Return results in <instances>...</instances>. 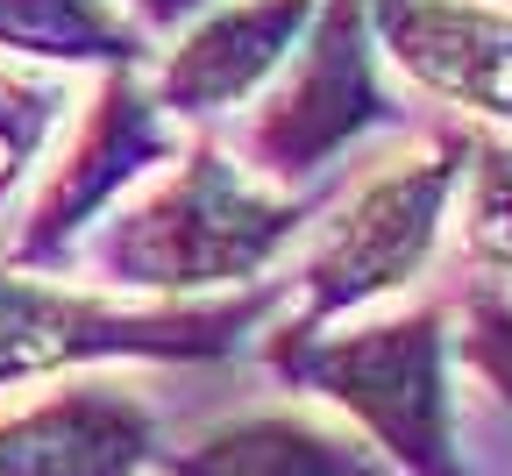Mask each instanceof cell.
<instances>
[{"mask_svg": "<svg viewBox=\"0 0 512 476\" xmlns=\"http://www.w3.org/2000/svg\"><path fill=\"white\" fill-rule=\"evenodd\" d=\"M456 349H463V363L484 377V391H498V398L512 405V299L477 292V299L463 306V334H456Z\"/></svg>", "mask_w": 512, "mask_h": 476, "instance_id": "5bb4252c", "label": "cell"}, {"mask_svg": "<svg viewBox=\"0 0 512 476\" xmlns=\"http://www.w3.org/2000/svg\"><path fill=\"white\" fill-rule=\"evenodd\" d=\"M0 50L57 57V64H128L136 57V22L121 0H0Z\"/></svg>", "mask_w": 512, "mask_h": 476, "instance_id": "8fae6325", "label": "cell"}, {"mask_svg": "<svg viewBox=\"0 0 512 476\" xmlns=\"http://www.w3.org/2000/svg\"><path fill=\"white\" fill-rule=\"evenodd\" d=\"M392 64L477 121H512V8L491 0H370Z\"/></svg>", "mask_w": 512, "mask_h": 476, "instance_id": "52a82bcc", "label": "cell"}, {"mask_svg": "<svg viewBox=\"0 0 512 476\" xmlns=\"http://www.w3.org/2000/svg\"><path fill=\"white\" fill-rule=\"evenodd\" d=\"M264 313L249 306H114L93 292H64L0 270V391L79 363H128V356H214Z\"/></svg>", "mask_w": 512, "mask_h": 476, "instance_id": "5b68a950", "label": "cell"}, {"mask_svg": "<svg viewBox=\"0 0 512 476\" xmlns=\"http://www.w3.org/2000/svg\"><path fill=\"white\" fill-rule=\"evenodd\" d=\"M157 413L121 384H72L0 413V476H143Z\"/></svg>", "mask_w": 512, "mask_h": 476, "instance_id": "9c48e42d", "label": "cell"}, {"mask_svg": "<svg viewBox=\"0 0 512 476\" xmlns=\"http://www.w3.org/2000/svg\"><path fill=\"white\" fill-rule=\"evenodd\" d=\"M164 476H384V462L335 420L271 405V413L214 420L171 455H157Z\"/></svg>", "mask_w": 512, "mask_h": 476, "instance_id": "30bf717a", "label": "cell"}, {"mask_svg": "<svg viewBox=\"0 0 512 476\" xmlns=\"http://www.w3.org/2000/svg\"><path fill=\"white\" fill-rule=\"evenodd\" d=\"M456 178H463V150L456 143H427L413 157L377 164L335 207L328 235L313 242V256L299 270V292H306L299 327H328L342 313L377 306L384 292H406L427 270L434 242H441Z\"/></svg>", "mask_w": 512, "mask_h": 476, "instance_id": "3957f363", "label": "cell"}, {"mask_svg": "<svg viewBox=\"0 0 512 476\" xmlns=\"http://www.w3.org/2000/svg\"><path fill=\"white\" fill-rule=\"evenodd\" d=\"M221 8V0H128V22H143V29H178L192 15H207Z\"/></svg>", "mask_w": 512, "mask_h": 476, "instance_id": "9a60e30c", "label": "cell"}, {"mask_svg": "<svg viewBox=\"0 0 512 476\" xmlns=\"http://www.w3.org/2000/svg\"><path fill=\"white\" fill-rule=\"evenodd\" d=\"M292 235L299 199L200 143L171 178L93 228V263L128 292H207L256 278Z\"/></svg>", "mask_w": 512, "mask_h": 476, "instance_id": "7a4b0ae2", "label": "cell"}, {"mask_svg": "<svg viewBox=\"0 0 512 476\" xmlns=\"http://www.w3.org/2000/svg\"><path fill=\"white\" fill-rule=\"evenodd\" d=\"M392 121H399V107L377 86L363 0H320L299 50L285 57L271 100L249 121V171L285 192L292 178H313L349 143H363L370 128H392Z\"/></svg>", "mask_w": 512, "mask_h": 476, "instance_id": "277c9868", "label": "cell"}, {"mask_svg": "<svg viewBox=\"0 0 512 476\" xmlns=\"http://www.w3.org/2000/svg\"><path fill=\"white\" fill-rule=\"evenodd\" d=\"M463 242L484 270L512 278V143L463 150Z\"/></svg>", "mask_w": 512, "mask_h": 476, "instance_id": "4fadbf2b", "label": "cell"}, {"mask_svg": "<svg viewBox=\"0 0 512 476\" xmlns=\"http://www.w3.org/2000/svg\"><path fill=\"white\" fill-rule=\"evenodd\" d=\"M313 8L320 0H221V8H207L157 64V86H150L157 114L207 121L242 107L256 86H271L285 72Z\"/></svg>", "mask_w": 512, "mask_h": 476, "instance_id": "ba28073f", "label": "cell"}, {"mask_svg": "<svg viewBox=\"0 0 512 476\" xmlns=\"http://www.w3.org/2000/svg\"><path fill=\"white\" fill-rule=\"evenodd\" d=\"M64 114H72V93L50 72H22V64H0V192H15L43 150L57 143Z\"/></svg>", "mask_w": 512, "mask_h": 476, "instance_id": "7c38bea8", "label": "cell"}, {"mask_svg": "<svg viewBox=\"0 0 512 476\" xmlns=\"http://www.w3.org/2000/svg\"><path fill=\"white\" fill-rule=\"evenodd\" d=\"M271 363L320 391L342 420L363 427V448L406 476H470L448 391V320L434 306H406L363 327H285Z\"/></svg>", "mask_w": 512, "mask_h": 476, "instance_id": "6da1fadb", "label": "cell"}, {"mask_svg": "<svg viewBox=\"0 0 512 476\" xmlns=\"http://www.w3.org/2000/svg\"><path fill=\"white\" fill-rule=\"evenodd\" d=\"M171 114H157V100L128 79H107L100 100L86 107L79 135L57 150V164L43 171V192L15 235V263H57L72 242H86L107 207L136 185L164 150H171Z\"/></svg>", "mask_w": 512, "mask_h": 476, "instance_id": "8992f818", "label": "cell"}]
</instances>
